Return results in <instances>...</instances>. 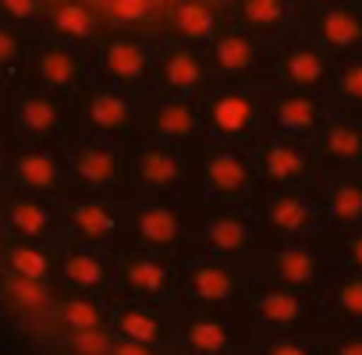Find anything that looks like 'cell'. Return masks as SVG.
<instances>
[{
  "mask_svg": "<svg viewBox=\"0 0 362 355\" xmlns=\"http://www.w3.org/2000/svg\"><path fill=\"white\" fill-rule=\"evenodd\" d=\"M277 121H281V128L291 132V135H309V132L320 128L323 107H320V100L309 96V93H291V96H284V100L277 103Z\"/></svg>",
  "mask_w": 362,
  "mask_h": 355,
  "instance_id": "5",
  "label": "cell"
},
{
  "mask_svg": "<svg viewBox=\"0 0 362 355\" xmlns=\"http://www.w3.org/2000/svg\"><path fill=\"white\" fill-rule=\"evenodd\" d=\"M18 174L25 178L29 185L43 189V185H50V182H54V163H50L47 156H25V160L18 163Z\"/></svg>",
  "mask_w": 362,
  "mask_h": 355,
  "instance_id": "19",
  "label": "cell"
},
{
  "mask_svg": "<svg viewBox=\"0 0 362 355\" xmlns=\"http://www.w3.org/2000/svg\"><path fill=\"white\" fill-rule=\"evenodd\" d=\"M110 4H114V11H117L121 18H142V15L149 11L153 0H110Z\"/></svg>",
  "mask_w": 362,
  "mask_h": 355,
  "instance_id": "33",
  "label": "cell"
},
{
  "mask_svg": "<svg viewBox=\"0 0 362 355\" xmlns=\"http://www.w3.org/2000/svg\"><path fill=\"white\" fill-rule=\"evenodd\" d=\"M263 313H267L270 320L288 323V320H295V316L302 313V302H298L291 291H270V295L263 298Z\"/></svg>",
  "mask_w": 362,
  "mask_h": 355,
  "instance_id": "16",
  "label": "cell"
},
{
  "mask_svg": "<svg viewBox=\"0 0 362 355\" xmlns=\"http://www.w3.org/2000/svg\"><path fill=\"white\" fill-rule=\"evenodd\" d=\"M277 274H281V281L309 284V281L320 274V260H316V252H309V249H284V252L277 256Z\"/></svg>",
  "mask_w": 362,
  "mask_h": 355,
  "instance_id": "8",
  "label": "cell"
},
{
  "mask_svg": "<svg viewBox=\"0 0 362 355\" xmlns=\"http://www.w3.org/2000/svg\"><path fill=\"white\" fill-rule=\"evenodd\" d=\"M4 8H8V15H15V18H29V15L36 11V0H4Z\"/></svg>",
  "mask_w": 362,
  "mask_h": 355,
  "instance_id": "37",
  "label": "cell"
},
{
  "mask_svg": "<svg viewBox=\"0 0 362 355\" xmlns=\"http://www.w3.org/2000/svg\"><path fill=\"white\" fill-rule=\"evenodd\" d=\"M313 4H327V0H313Z\"/></svg>",
  "mask_w": 362,
  "mask_h": 355,
  "instance_id": "43",
  "label": "cell"
},
{
  "mask_svg": "<svg viewBox=\"0 0 362 355\" xmlns=\"http://www.w3.org/2000/svg\"><path fill=\"white\" fill-rule=\"evenodd\" d=\"M68 270H71V277H78V281H96V277H100V267H96L93 260H71Z\"/></svg>",
  "mask_w": 362,
  "mask_h": 355,
  "instance_id": "35",
  "label": "cell"
},
{
  "mask_svg": "<svg viewBox=\"0 0 362 355\" xmlns=\"http://www.w3.org/2000/svg\"><path fill=\"white\" fill-rule=\"evenodd\" d=\"M78 170L89 178V182H103V178H110V156L103 153H86L78 160Z\"/></svg>",
  "mask_w": 362,
  "mask_h": 355,
  "instance_id": "26",
  "label": "cell"
},
{
  "mask_svg": "<svg viewBox=\"0 0 362 355\" xmlns=\"http://www.w3.org/2000/svg\"><path fill=\"white\" fill-rule=\"evenodd\" d=\"M142 64H146V57H142V50L135 43H114L107 50V68L114 75H121V78H135L142 71Z\"/></svg>",
  "mask_w": 362,
  "mask_h": 355,
  "instance_id": "14",
  "label": "cell"
},
{
  "mask_svg": "<svg viewBox=\"0 0 362 355\" xmlns=\"http://www.w3.org/2000/svg\"><path fill=\"white\" fill-rule=\"evenodd\" d=\"M25 124H29V128H50V124H54V110H50L43 100H33V103L25 107Z\"/></svg>",
  "mask_w": 362,
  "mask_h": 355,
  "instance_id": "28",
  "label": "cell"
},
{
  "mask_svg": "<svg viewBox=\"0 0 362 355\" xmlns=\"http://www.w3.org/2000/svg\"><path fill=\"white\" fill-rule=\"evenodd\" d=\"M284 75H288L291 86L309 93V89H320L330 78V61L320 47H295L284 61Z\"/></svg>",
  "mask_w": 362,
  "mask_h": 355,
  "instance_id": "4",
  "label": "cell"
},
{
  "mask_svg": "<svg viewBox=\"0 0 362 355\" xmlns=\"http://www.w3.org/2000/svg\"><path fill=\"white\" fill-rule=\"evenodd\" d=\"M18 54V43L8 36V33H0V64H4V61H11Z\"/></svg>",
  "mask_w": 362,
  "mask_h": 355,
  "instance_id": "38",
  "label": "cell"
},
{
  "mask_svg": "<svg viewBox=\"0 0 362 355\" xmlns=\"http://www.w3.org/2000/svg\"><path fill=\"white\" fill-rule=\"evenodd\" d=\"M93 117H96L100 124H121V121H124V103L114 100V96H100V100L93 103Z\"/></svg>",
  "mask_w": 362,
  "mask_h": 355,
  "instance_id": "23",
  "label": "cell"
},
{
  "mask_svg": "<svg viewBox=\"0 0 362 355\" xmlns=\"http://www.w3.org/2000/svg\"><path fill=\"white\" fill-rule=\"evenodd\" d=\"M75 221H78V228H82V231H89V235H100V231H107V228H110V214H107V210H100V206H82Z\"/></svg>",
  "mask_w": 362,
  "mask_h": 355,
  "instance_id": "24",
  "label": "cell"
},
{
  "mask_svg": "<svg viewBox=\"0 0 362 355\" xmlns=\"http://www.w3.org/2000/svg\"><path fill=\"white\" fill-rule=\"evenodd\" d=\"M316 40L327 54H362V8L358 0H327L316 11Z\"/></svg>",
  "mask_w": 362,
  "mask_h": 355,
  "instance_id": "1",
  "label": "cell"
},
{
  "mask_svg": "<svg viewBox=\"0 0 362 355\" xmlns=\"http://www.w3.org/2000/svg\"><path fill=\"white\" fill-rule=\"evenodd\" d=\"M89 11L82 8V4H64L61 11H57V29L61 33H68V36H86L89 33Z\"/></svg>",
  "mask_w": 362,
  "mask_h": 355,
  "instance_id": "18",
  "label": "cell"
},
{
  "mask_svg": "<svg viewBox=\"0 0 362 355\" xmlns=\"http://www.w3.org/2000/svg\"><path fill=\"white\" fill-rule=\"evenodd\" d=\"M43 75H47L50 82H68V78L75 75V61H71V54H64V50H50V54L43 57Z\"/></svg>",
  "mask_w": 362,
  "mask_h": 355,
  "instance_id": "21",
  "label": "cell"
},
{
  "mask_svg": "<svg viewBox=\"0 0 362 355\" xmlns=\"http://www.w3.org/2000/svg\"><path fill=\"white\" fill-rule=\"evenodd\" d=\"M210 178H214L217 189L235 192V189L245 185V167H242L235 156H214V160H210Z\"/></svg>",
  "mask_w": 362,
  "mask_h": 355,
  "instance_id": "15",
  "label": "cell"
},
{
  "mask_svg": "<svg viewBox=\"0 0 362 355\" xmlns=\"http://www.w3.org/2000/svg\"><path fill=\"white\" fill-rule=\"evenodd\" d=\"M358 8H362V0H358Z\"/></svg>",
  "mask_w": 362,
  "mask_h": 355,
  "instance_id": "44",
  "label": "cell"
},
{
  "mask_svg": "<svg viewBox=\"0 0 362 355\" xmlns=\"http://www.w3.org/2000/svg\"><path fill=\"white\" fill-rule=\"evenodd\" d=\"M15 224H18L22 231H40V228L47 224V217H43L40 206H18V210H15Z\"/></svg>",
  "mask_w": 362,
  "mask_h": 355,
  "instance_id": "29",
  "label": "cell"
},
{
  "mask_svg": "<svg viewBox=\"0 0 362 355\" xmlns=\"http://www.w3.org/2000/svg\"><path fill=\"white\" fill-rule=\"evenodd\" d=\"M196 288H199L203 295H224V291H228V277H224L221 270H203L199 281H196Z\"/></svg>",
  "mask_w": 362,
  "mask_h": 355,
  "instance_id": "31",
  "label": "cell"
},
{
  "mask_svg": "<svg viewBox=\"0 0 362 355\" xmlns=\"http://www.w3.org/2000/svg\"><path fill=\"white\" fill-rule=\"evenodd\" d=\"M274 355H305V351L295 348V344H281V348H274Z\"/></svg>",
  "mask_w": 362,
  "mask_h": 355,
  "instance_id": "42",
  "label": "cell"
},
{
  "mask_svg": "<svg viewBox=\"0 0 362 355\" xmlns=\"http://www.w3.org/2000/svg\"><path fill=\"white\" fill-rule=\"evenodd\" d=\"M142 170H146L149 182H167V178H174V160L163 156V153H153V156H146Z\"/></svg>",
  "mask_w": 362,
  "mask_h": 355,
  "instance_id": "27",
  "label": "cell"
},
{
  "mask_svg": "<svg viewBox=\"0 0 362 355\" xmlns=\"http://www.w3.org/2000/svg\"><path fill=\"white\" fill-rule=\"evenodd\" d=\"M214 242L221 245V249H238L242 242H245V228L242 224H235V221H224V224H214Z\"/></svg>",
  "mask_w": 362,
  "mask_h": 355,
  "instance_id": "25",
  "label": "cell"
},
{
  "mask_svg": "<svg viewBox=\"0 0 362 355\" xmlns=\"http://www.w3.org/2000/svg\"><path fill=\"white\" fill-rule=\"evenodd\" d=\"M214 121L221 132H242L252 121V103L245 96H224L214 103Z\"/></svg>",
  "mask_w": 362,
  "mask_h": 355,
  "instance_id": "11",
  "label": "cell"
},
{
  "mask_svg": "<svg viewBox=\"0 0 362 355\" xmlns=\"http://www.w3.org/2000/svg\"><path fill=\"white\" fill-rule=\"evenodd\" d=\"M337 96L341 103L362 110V54H351L337 68Z\"/></svg>",
  "mask_w": 362,
  "mask_h": 355,
  "instance_id": "10",
  "label": "cell"
},
{
  "mask_svg": "<svg viewBox=\"0 0 362 355\" xmlns=\"http://www.w3.org/2000/svg\"><path fill=\"white\" fill-rule=\"evenodd\" d=\"M15 267L25 274V281H33V277H40L43 270H47V263H43V256H36V252H15Z\"/></svg>",
  "mask_w": 362,
  "mask_h": 355,
  "instance_id": "30",
  "label": "cell"
},
{
  "mask_svg": "<svg viewBox=\"0 0 362 355\" xmlns=\"http://www.w3.org/2000/svg\"><path fill=\"white\" fill-rule=\"evenodd\" d=\"M252 57H256V50H252V43H249L245 36H224V40L217 43V61H221L228 71L249 68Z\"/></svg>",
  "mask_w": 362,
  "mask_h": 355,
  "instance_id": "13",
  "label": "cell"
},
{
  "mask_svg": "<svg viewBox=\"0 0 362 355\" xmlns=\"http://www.w3.org/2000/svg\"><path fill=\"white\" fill-rule=\"evenodd\" d=\"M291 15L288 0H242V18L256 29H277Z\"/></svg>",
  "mask_w": 362,
  "mask_h": 355,
  "instance_id": "9",
  "label": "cell"
},
{
  "mask_svg": "<svg viewBox=\"0 0 362 355\" xmlns=\"http://www.w3.org/2000/svg\"><path fill=\"white\" fill-rule=\"evenodd\" d=\"M174 18H177V29L185 33V36H192V40H203V36L214 29V15H210V8H206V4H196V0L181 4Z\"/></svg>",
  "mask_w": 362,
  "mask_h": 355,
  "instance_id": "12",
  "label": "cell"
},
{
  "mask_svg": "<svg viewBox=\"0 0 362 355\" xmlns=\"http://www.w3.org/2000/svg\"><path fill=\"white\" fill-rule=\"evenodd\" d=\"M71 320H82V323H93V309H89V305H71Z\"/></svg>",
  "mask_w": 362,
  "mask_h": 355,
  "instance_id": "41",
  "label": "cell"
},
{
  "mask_svg": "<svg viewBox=\"0 0 362 355\" xmlns=\"http://www.w3.org/2000/svg\"><path fill=\"white\" fill-rule=\"evenodd\" d=\"M337 355H362V337H351V341H344Z\"/></svg>",
  "mask_w": 362,
  "mask_h": 355,
  "instance_id": "40",
  "label": "cell"
},
{
  "mask_svg": "<svg viewBox=\"0 0 362 355\" xmlns=\"http://www.w3.org/2000/svg\"><path fill=\"white\" fill-rule=\"evenodd\" d=\"M263 163H267V174L274 178V182H295V178H302L305 167H309L305 153L295 142H274L267 149Z\"/></svg>",
  "mask_w": 362,
  "mask_h": 355,
  "instance_id": "6",
  "label": "cell"
},
{
  "mask_svg": "<svg viewBox=\"0 0 362 355\" xmlns=\"http://www.w3.org/2000/svg\"><path fill=\"white\" fill-rule=\"evenodd\" d=\"M15 291H18L25 302H40V298H43V291H40L36 284H15Z\"/></svg>",
  "mask_w": 362,
  "mask_h": 355,
  "instance_id": "39",
  "label": "cell"
},
{
  "mask_svg": "<svg viewBox=\"0 0 362 355\" xmlns=\"http://www.w3.org/2000/svg\"><path fill=\"white\" fill-rule=\"evenodd\" d=\"M132 277H135V284H142V288H156L163 274H160L156 267H149V263H139V267L132 270Z\"/></svg>",
  "mask_w": 362,
  "mask_h": 355,
  "instance_id": "36",
  "label": "cell"
},
{
  "mask_svg": "<svg viewBox=\"0 0 362 355\" xmlns=\"http://www.w3.org/2000/svg\"><path fill=\"white\" fill-rule=\"evenodd\" d=\"M163 128L167 132H185V128H192V114L185 107H167L163 110Z\"/></svg>",
  "mask_w": 362,
  "mask_h": 355,
  "instance_id": "32",
  "label": "cell"
},
{
  "mask_svg": "<svg viewBox=\"0 0 362 355\" xmlns=\"http://www.w3.org/2000/svg\"><path fill=\"white\" fill-rule=\"evenodd\" d=\"M199 78V64L189 57V54H174L170 61H167V82H174V86H192Z\"/></svg>",
  "mask_w": 362,
  "mask_h": 355,
  "instance_id": "20",
  "label": "cell"
},
{
  "mask_svg": "<svg viewBox=\"0 0 362 355\" xmlns=\"http://www.w3.org/2000/svg\"><path fill=\"white\" fill-rule=\"evenodd\" d=\"M344 256H348V263H351V270H358V274H362V228L348 235V245H344Z\"/></svg>",
  "mask_w": 362,
  "mask_h": 355,
  "instance_id": "34",
  "label": "cell"
},
{
  "mask_svg": "<svg viewBox=\"0 0 362 355\" xmlns=\"http://www.w3.org/2000/svg\"><path fill=\"white\" fill-rule=\"evenodd\" d=\"M320 146H323V156L334 160L337 167H362V121L337 117L323 124Z\"/></svg>",
  "mask_w": 362,
  "mask_h": 355,
  "instance_id": "2",
  "label": "cell"
},
{
  "mask_svg": "<svg viewBox=\"0 0 362 355\" xmlns=\"http://www.w3.org/2000/svg\"><path fill=\"white\" fill-rule=\"evenodd\" d=\"M327 217L341 228H362V178H341L327 192Z\"/></svg>",
  "mask_w": 362,
  "mask_h": 355,
  "instance_id": "3",
  "label": "cell"
},
{
  "mask_svg": "<svg viewBox=\"0 0 362 355\" xmlns=\"http://www.w3.org/2000/svg\"><path fill=\"white\" fill-rule=\"evenodd\" d=\"M337 305H341L348 316L362 320V274H358V270L348 274V277L337 284Z\"/></svg>",
  "mask_w": 362,
  "mask_h": 355,
  "instance_id": "17",
  "label": "cell"
},
{
  "mask_svg": "<svg viewBox=\"0 0 362 355\" xmlns=\"http://www.w3.org/2000/svg\"><path fill=\"white\" fill-rule=\"evenodd\" d=\"M270 221L281 228V231H305L309 228V221H313V210H309V203L305 199H298V196H277L274 203H270Z\"/></svg>",
  "mask_w": 362,
  "mask_h": 355,
  "instance_id": "7",
  "label": "cell"
},
{
  "mask_svg": "<svg viewBox=\"0 0 362 355\" xmlns=\"http://www.w3.org/2000/svg\"><path fill=\"white\" fill-rule=\"evenodd\" d=\"M142 231H146L153 242H167V238L174 235V217H170L167 210H153V214H146Z\"/></svg>",
  "mask_w": 362,
  "mask_h": 355,
  "instance_id": "22",
  "label": "cell"
}]
</instances>
